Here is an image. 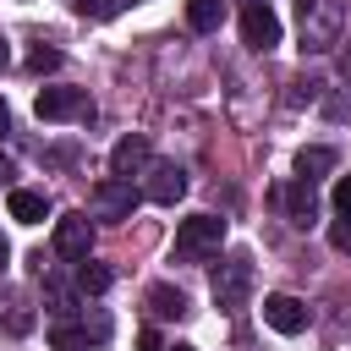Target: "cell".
I'll return each instance as SVG.
<instances>
[{"mask_svg": "<svg viewBox=\"0 0 351 351\" xmlns=\"http://www.w3.org/2000/svg\"><path fill=\"white\" fill-rule=\"evenodd\" d=\"M137 351H165V340H159L154 329H143V335H137Z\"/></svg>", "mask_w": 351, "mask_h": 351, "instance_id": "cell-23", "label": "cell"}, {"mask_svg": "<svg viewBox=\"0 0 351 351\" xmlns=\"http://www.w3.org/2000/svg\"><path fill=\"white\" fill-rule=\"evenodd\" d=\"M33 110H38V121H88L93 115L88 88H38Z\"/></svg>", "mask_w": 351, "mask_h": 351, "instance_id": "cell-5", "label": "cell"}, {"mask_svg": "<svg viewBox=\"0 0 351 351\" xmlns=\"http://www.w3.org/2000/svg\"><path fill=\"white\" fill-rule=\"evenodd\" d=\"M247 296H252V252H247V247H236V252H225V263L214 269V307L241 313V307H247Z\"/></svg>", "mask_w": 351, "mask_h": 351, "instance_id": "cell-3", "label": "cell"}, {"mask_svg": "<svg viewBox=\"0 0 351 351\" xmlns=\"http://www.w3.org/2000/svg\"><path fill=\"white\" fill-rule=\"evenodd\" d=\"M104 335H110V318H99L93 329H88V324H66V318H60V324L49 329V346H55V351H93Z\"/></svg>", "mask_w": 351, "mask_h": 351, "instance_id": "cell-12", "label": "cell"}, {"mask_svg": "<svg viewBox=\"0 0 351 351\" xmlns=\"http://www.w3.org/2000/svg\"><path fill=\"white\" fill-rule=\"evenodd\" d=\"M5 263H11V241L0 236V269H5Z\"/></svg>", "mask_w": 351, "mask_h": 351, "instance_id": "cell-24", "label": "cell"}, {"mask_svg": "<svg viewBox=\"0 0 351 351\" xmlns=\"http://www.w3.org/2000/svg\"><path fill=\"white\" fill-rule=\"evenodd\" d=\"M148 165H154V148H148L143 132H126V137L110 148V176H121V181H132V176L148 170Z\"/></svg>", "mask_w": 351, "mask_h": 351, "instance_id": "cell-10", "label": "cell"}, {"mask_svg": "<svg viewBox=\"0 0 351 351\" xmlns=\"http://www.w3.org/2000/svg\"><path fill=\"white\" fill-rule=\"evenodd\" d=\"M5 55H11V49H5V38H0V66H5Z\"/></svg>", "mask_w": 351, "mask_h": 351, "instance_id": "cell-26", "label": "cell"}, {"mask_svg": "<svg viewBox=\"0 0 351 351\" xmlns=\"http://www.w3.org/2000/svg\"><path fill=\"white\" fill-rule=\"evenodd\" d=\"M335 208H340V219H351V176L335 181Z\"/></svg>", "mask_w": 351, "mask_h": 351, "instance_id": "cell-21", "label": "cell"}, {"mask_svg": "<svg viewBox=\"0 0 351 351\" xmlns=\"http://www.w3.org/2000/svg\"><path fill=\"white\" fill-rule=\"evenodd\" d=\"M307 302L302 296H291V291H274V296H263V324L274 329V335H302L307 329Z\"/></svg>", "mask_w": 351, "mask_h": 351, "instance_id": "cell-7", "label": "cell"}, {"mask_svg": "<svg viewBox=\"0 0 351 351\" xmlns=\"http://www.w3.org/2000/svg\"><path fill=\"white\" fill-rule=\"evenodd\" d=\"M143 197H148V203H159V208H176V203L186 197V170H181V165H148Z\"/></svg>", "mask_w": 351, "mask_h": 351, "instance_id": "cell-9", "label": "cell"}, {"mask_svg": "<svg viewBox=\"0 0 351 351\" xmlns=\"http://www.w3.org/2000/svg\"><path fill=\"white\" fill-rule=\"evenodd\" d=\"M55 66H60V49H49V44H38L27 55V71H55Z\"/></svg>", "mask_w": 351, "mask_h": 351, "instance_id": "cell-19", "label": "cell"}, {"mask_svg": "<svg viewBox=\"0 0 351 351\" xmlns=\"http://www.w3.org/2000/svg\"><path fill=\"white\" fill-rule=\"evenodd\" d=\"M5 126H11V115H5V104H0V132H5Z\"/></svg>", "mask_w": 351, "mask_h": 351, "instance_id": "cell-25", "label": "cell"}, {"mask_svg": "<svg viewBox=\"0 0 351 351\" xmlns=\"http://www.w3.org/2000/svg\"><path fill=\"white\" fill-rule=\"evenodd\" d=\"M55 252L71 258V263H82L93 252V219L88 214H60L55 219Z\"/></svg>", "mask_w": 351, "mask_h": 351, "instance_id": "cell-8", "label": "cell"}, {"mask_svg": "<svg viewBox=\"0 0 351 351\" xmlns=\"http://www.w3.org/2000/svg\"><path fill=\"white\" fill-rule=\"evenodd\" d=\"M121 5H126V0H71V11H77V16H93V22L121 16Z\"/></svg>", "mask_w": 351, "mask_h": 351, "instance_id": "cell-18", "label": "cell"}, {"mask_svg": "<svg viewBox=\"0 0 351 351\" xmlns=\"http://www.w3.org/2000/svg\"><path fill=\"white\" fill-rule=\"evenodd\" d=\"M5 208H11V219H16V225H38V219L49 214V197H44V192H33V186H16V192L5 197Z\"/></svg>", "mask_w": 351, "mask_h": 351, "instance_id": "cell-13", "label": "cell"}, {"mask_svg": "<svg viewBox=\"0 0 351 351\" xmlns=\"http://www.w3.org/2000/svg\"><path fill=\"white\" fill-rule=\"evenodd\" d=\"M329 247H335V252H351V219L329 225Z\"/></svg>", "mask_w": 351, "mask_h": 351, "instance_id": "cell-20", "label": "cell"}, {"mask_svg": "<svg viewBox=\"0 0 351 351\" xmlns=\"http://www.w3.org/2000/svg\"><path fill=\"white\" fill-rule=\"evenodd\" d=\"M274 203H280V208H285V219H291V225H302V230L318 219V197H313V186H307V181L274 186Z\"/></svg>", "mask_w": 351, "mask_h": 351, "instance_id": "cell-11", "label": "cell"}, {"mask_svg": "<svg viewBox=\"0 0 351 351\" xmlns=\"http://www.w3.org/2000/svg\"><path fill=\"white\" fill-rule=\"evenodd\" d=\"M110 280H115V274H110V263H93V258H82V263H77V291H82V296H104V291H110Z\"/></svg>", "mask_w": 351, "mask_h": 351, "instance_id": "cell-16", "label": "cell"}, {"mask_svg": "<svg viewBox=\"0 0 351 351\" xmlns=\"http://www.w3.org/2000/svg\"><path fill=\"white\" fill-rule=\"evenodd\" d=\"M346 27V0H296V38L302 55H329Z\"/></svg>", "mask_w": 351, "mask_h": 351, "instance_id": "cell-1", "label": "cell"}, {"mask_svg": "<svg viewBox=\"0 0 351 351\" xmlns=\"http://www.w3.org/2000/svg\"><path fill=\"white\" fill-rule=\"evenodd\" d=\"M165 351H197V346H165Z\"/></svg>", "mask_w": 351, "mask_h": 351, "instance_id": "cell-27", "label": "cell"}, {"mask_svg": "<svg viewBox=\"0 0 351 351\" xmlns=\"http://www.w3.org/2000/svg\"><path fill=\"white\" fill-rule=\"evenodd\" d=\"M335 170V148H324V143H313V148H302L296 154V181H318V176H329Z\"/></svg>", "mask_w": 351, "mask_h": 351, "instance_id": "cell-14", "label": "cell"}, {"mask_svg": "<svg viewBox=\"0 0 351 351\" xmlns=\"http://www.w3.org/2000/svg\"><path fill=\"white\" fill-rule=\"evenodd\" d=\"M186 22H192L197 33H214V27L225 22V0H186Z\"/></svg>", "mask_w": 351, "mask_h": 351, "instance_id": "cell-17", "label": "cell"}, {"mask_svg": "<svg viewBox=\"0 0 351 351\" xmlns=\"http://www.w3.org/2000/svg\"><path fill=\"white\" fill-rule=\"evenodd\" d=\"M88 203H93V214H99V219H132V208H137V192H132V181H121V176H104V181H93Z\"/></svg>", "mask_w": 351, "mask_h": 351, "instance_id": "cell-6", "label": "cell"}, {"mask_svg": "<svg viewBox=\"0 0 351 351\" xmlns=\"http://www.w3.org/2000/svg\"><path fill=\"white\" fill-rule=\"evenodd\" d=\"M143 302L154 307V318H186V296H181L176 285H148Z\"/></svg>", "mask_w": 351, "mask_h": 351, "instance_id": "cell-15", "label": "cell"}, {"mask_svg": "<svg viewBox=\"0 0 351 351\" xmlns=\"http://www.w3.org/2000/svg\"><path fill=\"white\" fill-rule=\"evenodd\" d=\"M241 44L258 49V55H269V49L280 44V16H274L269 0H247V5H241Z\"/></svg>", "mask_w": 351, "mask_h": 351, "instance_id": "cell-4", "label": "cell"}, {"mask_svg": "<svg viewBox=\"0 0 351 351\" xmlns=\"http://www.w3.org/2000/svg\"><path fill=\"white\" fill-rule=\"evenodd\" d=\"M5 329H11V335H27V329H33V313L11 307V313H5Z\"/></svg>", "mask_w": 351, "mask_h": 351, "instance_id": "cell-22", "label": "cell"}, {"mask_svg": "<svg viewBox=\"0 0 351 351\" xmlns=\"http://www.w3.org/2000/svg\"><path fill=\"white\" fill-rule=\"evenodd\" d=\"M219 247H225V219H219V214H192V219L176 225L170 258H176V263H203V258H214Z\"/></svg>", "mask_w": 351, "mask_h": 351, "instance_id": "cell-2", "label": "cell"}]
</instances>
